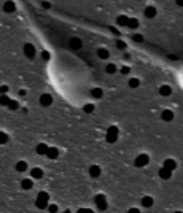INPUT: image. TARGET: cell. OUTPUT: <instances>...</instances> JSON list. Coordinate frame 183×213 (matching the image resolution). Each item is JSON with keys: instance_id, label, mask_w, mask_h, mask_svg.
Wrapping results in <instances>:
<instances>
[{"instance_id": "obj_1", "label": "cell", "mask_w": 183, "mask_h": 213, "mask_svg": "<svg viewBox=\"0 0 183 213\" xmlns=\"http://www.w3.org/2000/svg\"><path fill=\"white\" fill-rule=\"evenodd\" d=\"M118 135H119V131L116 126H110L108 131H107V135H105V138H107L108 143H115L116 140H118Z\"/></svg>"}, {"instance_id": "obj_2", "label": "cell", "mask_w": 183, "mask_h": 213, "mask_svg": "<svg viewBox=\"0 0 183 213\" xmlns=\"http://www.w3.org/2000/svg\"><path fill=\"white\" fill-rule=\"evenodd\" d=\"M24 54H26L29 59H34L35 54H37V49H35L34 45H32V43H26V45H24Z\"/></svg>"}, {"instance_id": "obj_3", "label": "cell", "mask_w": 183, "mask_h": 213, "mask_svg": "<svg viewBox=\"0 0 183 213\" xmlns=\"http://www.w3.org/2000/svg\"><path fill=\"white\" fill-rule=\"evenodd\" d=\"M148 161H150L148 154H138L137 158H135V165L137 167H145L148 164Z\"/></svg>"}, {"instance_id": "obj_4", "label": "cell", "mask_w": 183, "mask_h": 213, "mask_svg": "<svg viewBox=\"0 0 183 213\" xmlns=\"http://www.w3.org/2000/svg\"><path fill=\"white\" fill-rule=\"evenodd\" d=\"M96 204H97L99 210H105V208H107V200H105L104 194H97L96 196Z\"/></svg>"}, {"instance_id": "obj_5", "label": "cell", "mask_w": 183, "mask_h": 213, "mask_svg": "<svg viewBox=\"0 0 183 213\" xmlns=\"http://www.w3.org/2000/svg\"><path fill=\"white\" fill-rule=\"evenodd\" d=\"M69 45H70V48H73V49H81V48H83V42L80 40L78 37L70 38V40H69Z\"/></svg>"}, {"instance_id": "obj_6", "label": "cell", "mask_w": 183, "mask_h": 213, "mask_svg": "<svg viewBox=\"0 0 183 213\" xmlns=\"http://www.w3.org/2000/svg\"><path fill=\"white\" fill-rule=\"evenodd\" d=\"M53 103V97L49 94H42L40 96V105L42 106H49Z\"/></svg>"}, {"instance_id": "obj_7", "label": "cell", "mask_w": 183, "mask_h": 213, "mask_svg": "<svg viewBox=\"0 0 183 213\" xmlns=\"http://www.w3.org/2000/svg\"><path fill=\"white\" fill-rule=\"evenodd\" d=\"M101 173H102V170H101V167H99V165H91L89 167L91 178H99V177H101Z\"/></svg>"}, {"instance_id": "obj_8", "label": "cell", "mask_w": 183, "mask_h": 213, "mask_svg": "<svg viewBox=\"0 0 183 213\" xmlns=\"http://www.w3.org/2000/svg\"><path fill=\"white\" fill-rule=\"evenodd\" d=\"M14 10H16V5H14V2H11V0H7V2L3 3V11L5 13H13Z\"/></svg>"}, {"instance_id": "obj_9", "label": "cell", "mask_w": 183, "mask_h": 213, "mask_svg": "<svg viewBox=\"0 0 183 213\" xmlns=\"http://www.w3.org/2000/svg\"><path fill=\"white\" fill-rule=\"evenodd\" d=\"M159 177L163 178V180H169V178L172 177V170L166 169V167H161L159 169Z\"/></svg>"}, {"instance_id": "obj_10", "label": "cell", "mask_w": 183, "mask_h": 213, "mask_svg": "<svg viewBox=\"0 0 183 213\" xmlns=\"http://www.w3.org/2000/svg\"><path fill=\"white\" fill-rule=\"evenodd\" d=\"M46 156H48L49 159H56L57 156H59V150H57V148H54V147L48 148V151H46Z\"/></svg>"}, {"instance_id": "obj_11", "label": "cell", "mask_w": 183, "mask_h": 213, "mask_svg": "<svg viewBox=\"0 0 183 213\" xmlns=\"http://www.w3.org/2000/svg\"><path fill=\"white\" fill-rule=\"evenodd\" d=\"M163 167H166V169H169V170H175L177 169V162L174 159H166Z\"/></svg>"}, {"instance_id": "obj_12", "label": "cell", "mask_w": 183, "mask_h": 213, "mask_svg": "<svg viewBox=\"0 0 183 213\" xmlns=\"http://www.w3.org/2000/svg\"><path fill=\"white\" fill-rule=\"evenodd\" d=\"M30 175H32V178H35V180H40V178L43 177V170L38 169V167H35V169L30 170Z\"/></svg>"}, {"instance_id": "obj_13", "label": "cell", "mask_w": 183, "mask_h": 213, "mask_svg": "<svg viewBox=\"0 0 183 213\" xmlns=\"http://www.w3.org/2000/svg\"><path fill=\"white\" fill-rule=\"evenodd\" d=\"M48 145L46 143H38L37 145V154H46V151H48Z\"/></svg>"}, {"instance_id": "obj_14", "label": "cell", "mask_w": 183, "mask_h": 213, "mask_svg": "<svg viewBox=\"0 0 183 213\" xmlns=\"http://www.w3.org/2000/svg\"><path fill=\"white\" fill-rule=\"evenodd\" d=\"M161 118H163L164 121H172L174 119V113H172L170 110H164L163 113H161Z\"/></svg>"}, {"instance_id": "obj_15", "label": "cell", "mask_w": 183, "mask_h": 213, "mask_svg": "<svg viewBox=\"0 0 183 213\" xmlns=\"http://www.w3.org/2000/svg\"><path fill=\"white\" fill-rule=\"evenodd\" d=\"M21 186H23V189H32L34 188V181H32L30 178H24L23 183H21Z\"/></svg>"}, {"instance_id": "obj_16", "label": "cell", "mask_w": 183, "mask_h": 213, "mask_svg": "<svg viewBox=\"0 0 183 213\" xmlns=\"http://www.w3.org/2000/svg\"><path fill=\"white\" fill-rule=\"evenodd\" d=\"M170 92H172V89L167 85H163L159 88V94H161V96H170Z\"/></svg>"}, {"instance_id": "obj_17", "label": "cell", "mask_w": 183, "mask_h": 213, "mask_svg": "<svg viewBox=\"0 0 183 213\" xmlns=\"http://www.w3.org/2000/svg\"><path fill=\"white\" fill-rule=\"evenodd\" d=\"M145 16L147 18H154V16H156V8L154 7H147L145 8Z\"/></svg>"}, {"instance_id": "obj_18", "label": "cell", "mask_w": 183, "mask_h": 213, "mask_svg": "<svg viewBox=\"0 0 183 213\" xmlns=\"http://www.w3.org/2000/svg\"><path fill=\"white\" fill-rule=\"evenodd\" d=\"M102 94H104V92H102L101 88H92V89H91V96H92L94 99H101Z\"/></svg>"}, {"instance_id": "obj_19", "label": "cell", "mask_w": 183, "mask_h": 213, "mask_svg": "<svg viewBox=\"0 0 183 213\" xmlns=\"http://www.w3.org/2000/svg\"><path fill=\"white\" fill-rule=\"evenodd\" d=\"M142 205H143V207H151V205H153V197H150V196L142 197Z\"/></svg>"}, {"instance_id": "obj_20", "label": "cell", "mask_w": 183, "mask_h": 213, "mask_svg": "<svg viewBox=\"0 0 183 213\" xmlns=\"http://www.w3.org/2000/svg\"><path fill=\"white\" fill-rule=\"evenodd\" d=\"M26 169H27V162H24V161L16 162V170L18 172H26Z\"/></svg>"}, {"instance_id": "obj_21", "label": "cell", "mask_w": 183, "mask_h": 213, "mask_svg": "<svg viewBox=\"0 0 183 213\" xmlns=\"http://www.w3.org/2000/svg\"><path fill=\"white\" fill-rule=\"evenodd\" d=\"M35 205H37V208H40V210L48 208V202H46V200H42V199H37L35 200Z\"/></svg>"}, {"instance_id": "obj_22", "label": "cell", "mask_w": 183, "mask_h": 213, "mask_svg": "<svg viewBox=\"0 0 183 213\" xmlns=\"http://www.w3.org/2000/svg\"><path fill=\"white\" fill-rule=\"evenodd\" d=\"M127 21H129V18H127V16H124V14H121V16H118V18H116V22H118L119 26H127Z\"/></svg>"}, {"instance_id": "obj_23", "label": "cell", "mask_w": 183, "mask_h": 213, "mask_svg": "<svg viewBox=\"0 0 183 213\" xmlns=\"http://www.w3.org/2000/svg\"><path fill=\"white\" fill-rule=\"evenodd\" d=\"M97 56H99L101 59H107V57H108V51H107L105 48H99V49H97Z\"/></svg>"}, {"instance_id": "obj_24", "label": "cell", "mask_w": 183, "mask_h": 213, "mask_svg": "<svg viewBox=\"0 0 183 213\" xmlns=\"http://www.w3.org/2000/svg\"><path fill=\"white\" fill-rule=\"evenodd\" d=\"M10 99L8 96H5V94H0V105H3V106H7L8 103H10Z\"/></svg>"}, {"instance_id": "obj_25", "label": "cell", "mask_w": 183, "mask_h": 213, "mask_svg": "<svg viewBox=\"0 0 183 213\" xmlns=\"http://www.w3.org/2000/svg\"><path fill=\"white\" fill-rule=\"evenodd\" d=\"M129 86L132 89L138 88V86H140V80H138V78H131V80H129Z\"/></svg>"}, {"instance_id": "obj_26", "label": "cell", "mask_w": 183, "mask_h": 213, "mask_svg": "<svg viewBox=\"0 0 183 213\" xmlns=\"http://www.w3.org/2000/svg\"><path fill=\"white\" fill-rule=\"evenodd\" d=\"M127 27H129V29H137L138 27V19H131L129 18V21H127Z\"/></svg>"}, {"instance_id": "obj_27", "label": "cell", "mask_w": 183, "mask_h": 213, "mask_svg": "<svg viewBox=\"0 0 183 213\" xmlns=\"http://www.w3.org/2000/svg\"><path fill=\"white\" fill-rule=\"evenodd\" d=\"M105 72H107L108 75H113L115 72H116V65L115 64H108L107 67H105Z\"/></svg>"}, {"instance_id": "obj_28", "label": "cell", "mask_w": 183, "mask_h": 213, "mask_svg": "<svg viewBox=\"0 0 183 213\" xmlns=\"http://www.w3.org/2000/svg\"><path fill=\"white\" fill-rule=\"evenodd\" d=\"M37 199H42V200H49V194L48 193H45V191H42V193H38V197Z\"/></svg>"}, {"instance_id": "obj_29", "label": "cell", "mask_w": 183, "mask_h": 213, "mask_svg": "<svg viewBox=\"0 0 183 213\" xmlns=\"http://www.w3.org/2000/svg\"><path fill=\"white\" fill-rule=\"evenodd\" d=\"M7 142H8V135L5 132L0 131V145H3V143H7Z\"/></svg>"}, {"instance_id": "obj_30", "label": "cell", "mask_w": 183, "mask_h": 213, "mask_svg": "<svg viewBox=\"0 0 183 213\" xmlns=\"http://www.w3.org/2000/svg\"><path fill=\"white\" fill-rule=\"evenodd\" d=\"M7 106H8L10 110H18L19 105H18V102H16V100H10V103H8Z\"/></svg>"}, {"instance_id": "obj_31", "label": "cell", "mask_w": 183, "mask_h": 213, "mask_svg": "<svg viewBox=\"0 0 183 213\" xmlns=\"http://www.w3.org/2000/svg\"><path fill=\"white\" fill-rule=\"evenodd\" d=\"M86 111V113H92V110H94V105L92 103H88V105H85V108H83Z\"/></svg>"}, {"instance_id": "obj_32", "label": "cell", "mask_w": 183, "mask_h": 213, "mask_svg": "<svg viewBox=\"0 0 183 213\" xmlns=\"http://www.w3.org/2000/svg\"><path fill=\"white\" fill-rule=\"evenodd\" d=\"M129 72H131V69H129V67H123V69H121V73H123V75H127Z\"/></svg>"}, {"instance_id": "obj_33", "label": "cell", "mask_w": 183, "mask_h": 213, "mask_svg": "<svg viewBox=\"0 0 183 213\" xmlns=\"http://www.w3.org/2000/svg\"><path fill=\"white\" fill-rule=\"evenodd\" d=\"M8 92V86H0V94H7Z\"/></svg>"}, {"instance_id": "obj_34", "label": "cell", "mask_w": 183, "mask_h": 213, "mask_svg": "<svg viewBox=\"0 0 183 213\" xmlns=\"http://www.w3.org/2000/svg\"><path fill=\"white\" fill-rule=\"evenodd\" d=\"M42 57L45 59V60H48V59H49V53H48V51H43V53H42Z\"/></svg>"}, {"instance_id": "obj_35", "label": "cell", "mask_w": 183, "mask_h": 213, "mask_svg": "<svg viewBox=\"0 0 183 213\" xmlns=\"http://www.w3.org/2000/svg\"><path fill=\"white\" fill-rule=\"evenodd\" d=\"M134 40L135 42H143V37L142 35H134Z\"/></svg>"}, {"instance_id": "obj_36", "label": "cell", "mask_w": 183, "mask_h": 213, "mask_svg": "<svg viewBox=\"0 0 183 213\" xmlns=\"http://www.w3.org/2000/svg\"><path fill=\"white\" fill-rule=\"evenodd\" d=\"M42 7H43V8H46V10H48L49 7H51V3H49V2H43V3H42Z\"/></svg>"}, {"instance_id": "obj_37", "label": "cell", "mask_w": 183, "mask_h": 213, "mask_svg": "<svg viewBox=\"0 0 183 213\" xmlns=\"http://www.w3.org/2000/svg\"><path fill=\"white\" fill-rule=\"evenodd\" d=\"M116 45H118V48H119V49H124V48H126V45H124L123 42H118Z\"/></svg>"}, {"instance_id": "obj_38", "label": "cell", "mask_w": 183, "mask_h": 213, "mask_svg": "<svg viewBox=\"0 0 183 213\" xmlns=\"http://www.w3.org/2000/svg\"><path fill=\"white\" fill-rule=\"evenodd\" d=\"M48 208H49V211H57V207L56 205H49Z\"/></svg>"}, {"instance_id": "obj_39", "label": "cell", "mask_w": 183, "mask_h": 213, "mask_svg": "<svg viewBox=\"0 0 183 213\" xmlns=\"http://www.w3.org/2000/svg\"><path fill=\"white\" fill-rule=\"evenodd\" d=\"M177 2V5H178V7H183V0H175Z\"/></svg>"}]
</instances>
